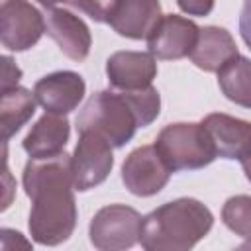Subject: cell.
<instances>
[{"mask_svg": "<svg viewBox=\"0 0 251 251\" xmlns=\"http://www.w3.org/2000/svg\"><path fill=\"white\" fill-rule=\"evenodd\" d=\"M22 180L31 200L27 222L31 239L49 247L67 241L76 226L71 155L63 151L51 157H29Z\"/></svg>", "mask_w": 251, "mask_h": 251, "instance_id": "obj_1", "label": "cell"}, {"mask_svg": "<svg viewBox=\"0 0 251 251\" xmlns=\"http://www.w3.org/2000/svg\"><path fill=\"white\" fill-rule=\"evenodd\" d=\"M161 112L157 88L92 94L76 118V131H94L112 147L120 149L131 141L139 127L151 126Z\"/></svg>", "mask_w": 251, "mask_h": 251, "instance_id": "obj_2", "label": "cell"}, {"mask_svg": "<svg viewBox=\"0 0 251 251\" xmlns=\"http://www.w3.org/2000/svg\"><path fill=\"white\" fill-rule=\"evenodd\" d=\"M212 212L196 198H176L143 218L139 243L147 251H188L208 235Z\"/></svg>", "mask_w": 251, "mask_h": 251, "instance_id": "obj_3", "label": "cell"}, {"mask_svg": "<svg viewBox=\"0 0 251 251\" xmlns=\"http://www.w3.org/2000/svg\"><path fill=\"white\" fill-rule=\"evenodd\" d=\"M173 173L208 167L216 157V147L206 127L194 122L165 126L153 143Z\"/></svg>", "mask_w": 251, "mask_h": 251, "instance_id": "obj_4", "label": "cell"}, {"mask_svg": "<svg viewBox=\"0 0 251 251\" xmlns=\"http://www.w3.org/2000/svg\"><path fill=\"white\" fill-rule=\"evenodd\" d=\"M141 224V214L126 204L104 206L90 220V243L100 251L129 249L139 243Z\"/></svg>", "mask_w": 251, "mask_h": 251, "instance_id": "obj_5", "label": "cell"}, {"mask_svg": "<svg viewBox=\"0 0 251 251\" xmlns=\"http://www.w3.org/2000/svg\"><path fill=\"white\" fill-rule=\"evenodd\" d=\"M114 167L112 145L94 131H80L76 147L71 155V171L75 190L86 192L102 184Z\"/></svg>", "mask_w": 251, "mask_h": 251, "instance_id": "obj_6", "label": "cell"}, {"mask_svg": "<svg viewBox=\"0 0 251 251\" xmlns=\"http://www.w3.org/2000/svg\"><path fill=\"white\" fill-rule=\"evenodd\" d=\"M45 33V18L25 0H2L0 41L8 51H27Z\"/></svg>", "mask_w": 251, "mask_h": 251, "instance_id": "obj_7", "label": "cell"}, {"mask_svg": "<svg viewBox=\"0 0 251 251\" xmlns=\"http://www.w3.org/2000/svg\"><path fill=\"white\" fill-rule=\"evenodd\" d=\"M173 171L163 161L155 145H141L133 149L122 165V182L135 196H153L161 192Z\"/></svg>", "mask_w": 251, "mask_h": 251, "instance_id": "obj_8", "label": "cell"}, {"mask_svg": "<svg viewBox=\"0 0 251 251\" xmlns=\"http://www.w3.org/2000/svg\"><path fill=\"white\" fill-rule=\"evenodd\" d=\"M200 27L182 16L165 14L159 18L151 33L147 35V49L155 59L176 61L182 57H190Z\"/></svg>", "mask_w": 251, "mask_h": 251, "instance_id": "obj_9", "label": "cell"}, {"mask_svg": "<svg viewBox=\"0 0 251 251\" xmlns=\"http://www.w3.org/2000/svg\"><path fill=\"white\" fill-rule=\"evenodd\" d=\"M84 90L86 84L82 76L73 71H57L45 75L33 86L37 104L45 112L61 116L73 112L80 104V100L84 98Z\"/></svg>", "mask_w": 251, "mask_h": 251, "instance_id": "obj_10", "label": "cell"}, {"mask_svg": "<svg viewBox=\"0 0 251 251\" xmlns=\"http://www.w3.org/2000/svg\"><path fill=\"white\" fill-rule=\"evenodd\" d=\"M106 76L118 90H141L157 76V61L151 53L116 51L106 61Z\"/></svg>", "mask_w": 251, "mask_h": 251, "instance_id": "obj_11", "label": "cell"}, {"mask_svg": "<svg viewBox=\"0 0 251 251\" xmlns=\"http://www.w3.org/2000/svg\"><path fill=\"white\" fill-rule=\"evenodd\" d=\"M45 31L71 61H84L90 53L92 35L88 25L69 10H51L45 16Z\"/></svg>", "mask_w": 251, "mask_h": 251, "instance_id": "obj_12", "label": "cell"}, {"mask_svg": "<svg viewBox=\"0 0 251 251\" xmlns=\"http://www.w3.org/2000/svg\"><path fill=\"white\" fill-rule=\"evenodd\" d=\"M202 126L210 133L218 157L224 159H245L251 151V122L227 116V114H208Z\"/></svg>", "mask_w": 251, "mask_h": 251, "instance_id": "obj_13", "label": "cell"}, {"mask_svg": "<svg viewBox=\"0 0 251 251\" xmlns=\"http://www.w3.org/2000/svg\"><path fill=\"white\" fill-rule=\"evenodd\" d=\"M161 18L159 0H118L110 12V27L127 39H147Z\"/></svg>", "mask_w": 251, "mask_h": 251, "instance_id": "obj_14", "label": "cell"}, {"mask_svg": "<svg viewBox=\"0 0 251 251\" xmlns=\"http://www.w3.org/2000/svg\"><path fill=\"white\" fill-rule=\"evenodd\" d=\"M237 55L239 53L231 33L224 27L208 25L200 29L196 45L190 53V61L206 73H218Z\"/></svg>", "mask_w": 251, "mask_h": 251, "instance_id": "obj_15", "label": "cell"}, {"mask_svg": "<svg viewBox=\"0 0 251 251\" xmlns=\"http://www.w3.org/2000/svg\"><path fill=\"white\" fill-rule=\"evenodd\" d=\"M71 135V124L61 114L41 116L29 133L24 137V151L29 157H51L65 151Z\"/></svg>", "mask_w": 251, "mask_h": 251, "instance_id": "obj_16", "label": "cell"}, {"mask_svg": "<svg viewBox=\"0 0 251 251\" xmlns=\"http://www.w3.org/2000/svg\"><path fill=\"white\" fill-rule=\"evenodd\" d=\"M35 94H31L27 88L14 86L8 90H2L0 98V127H2V139L4 143L10 141V137L22 129V126L27 124V120L35 114Z\"/></svg>", "mask_w": 251, "mask_h": 251, "instance_id": "obj_17", "label": "cell"}, {"mask_svg": "<svg viewBox=\"0 0 251 251\" xmlns=\"http://www.w3.org/2000/svg\"><path fill=\"white\" fill-rule=\"evenodd\" d=\"M220 90L237 106L251 108V61L237 55L218 71Z\"/></svg>", "mask_w": 251, "mask_h": 251, "instance_id": "obj_18", "label": "cell"}, {"mask_svg": "<svg viewBox=\"0 0 251 251\" xmlns=\"http://www.w3.org/2000/svg\"><path fill=\"white\" fill-rule=\"evenodd\" d=\"M222 220L235 235L247 241L251 247V196L237 194L226 200L222 208Z\"/></svg>", "mask_w": 251, "mask_h": 251, "instance_id": "obj_19", "label": "cell"}, {"mask_svg": "<svg viewBox=\"0 0 251 251\" xmlns=\"http://www.w3.org/2000/svg\"><path fill=\"white\" fill-rule=\"evenodd\" d=\"M65 2L76 8L78 12H82L84 16H88L90 20L102 24V22H108L110 12L114 10L118 0H65Z\"/></svg>", "mask_w": 251, "mask_h": 251, "instance_id": "obj_20", "label": "cell"}, {"mask_svg": "<svg viewBox=\"0 0 251 251\" xmlns=\"http://www.w3.org/2000/svg\"><path fill=\"white\" fill-rule=\"evenodd\" d=\"M20 78H22V71L18 69V65L10 57H2V90L18 86Z\"/></svg>", "mask_w": 251, "mask_h": 251, "instance_id": "obj_21", "label": "cell"}, {"mask_svg": "<svg viewBox=\"0 0 251 251\" xmlns=\"http://www.w3.org/2000/svg\"><path fill=\"white\" fill-rule=\"evenodd\" d=\"M216 0H176L178 8L188 16H208Z\"/></svg>", "mask_w": 251, "mask_h": 251, "instance_id": "obj_22", "label": "cell"}, {"mask_svg": "<svg viewBox=\"0 0 251 251\" xmlns=\"http://www.w3.org/2000/svg\"><path fill=\"white\" fill-rule=\"evenodd\" d=\"M239 33L245 45L251 49V0H243V8L239 14Z\"/></svg>", "mask_w": 251, "mask_h": 251, "instance_id": "obj_23", "label": "cell"}, {"mask_svg": "<svg viewBox=\"0 0 251 251\" xmlns=\"http://www.w3.org/2000/svg\"><path fill=\"white\" fill-rule=\"evenodd\" d=\"M241 167H243V173H245L247 180L251 182V151H249V155L245 159H241Z\"/></svg>", "mask_w": 251, "mask_h": 251, "instance_id": "obj_24", "label": "cell"}, {"mask_svg": "<svg viewBox=\"0 0 251 251\" xmlns=\"http://www.w3.org/2000/svg\"><path fill=\"white\" fill-rule=\"evenodd\" d=\"M41 6H45V8H53V6H57L59 2H65V0H37Z\"/></svg>", "mask_w": 251, "mask_h": 251, "instance_id": "obj_25", "label": "cell"}]
</instances>
